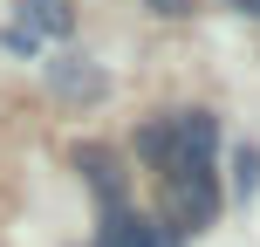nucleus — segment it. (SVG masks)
I'll return each instance as SVG.
<instances>
[{
  "mask_svg": "<svg viewBox=\"0 0 260 247\" xmlns=\"http://www.w3.org/2000/svg\"><path fill=\"white\" fill-rule=\"evenodd\" d=\"M76 172L96 185V199H103V213L110 206H123V165L103 151V144H76Z\"/></svg>",
  "mask_w": 260,
  "mask_h": 247,
  "instance_id": "3",
  "label": "nucleus"
},
{
  "mask_svg": "<svg viewBox=\"0 0 260 247\" xmlns=\"http://www.w3.org/2000/svg\"><path fill=\"white\" fill-rule=\"evenodd\" d=\"M7 48H14V55H41V41L27 35V28H7Z\"/></svg>",
  "mask_w": 260,
  "mask_h": 247,
  "instance_id": "8",
  "label": "nucleus"
},
{
  "mask_svg": "<svg viewBox=\"0 0 260 247\" xmlns=\"http://www.w3.org/2000/svg\"><path fill=\"white\" fill-rule=\"evenodd\" d=\"M21 28L35 41H62L76 28V14H69V0H21Z\"/></svg>",
  "mask_w": 260,
  "mask_h": 247,
  "instance_id": "4",
  "label": "nucleus"
},
{
  "mask_svg": "<svg viewBox=\"0 0 260 247\" xmlns=\"http://www.w3.org/2000/svg\"><path fill=\"white\" fill-rule=\"evenodd\" d=\"M48 90L62 96V103H103L110 76L96 62H82V55H55V62H48Z\"/></svg>",
  "mask_w": 260,
  "mask_h": 247,
  "instance_id": "2",
  "label": "nucleus"
},
{
  "mask_svg": "<svg viewBox=\"0 0 260 247\" xmlns=\"http://www.w3.org/2000/svg\"><path fill=\"white\" fill-rule=\"evenodd\" d=\"M253 193H260V144H233V199L240 206H253Z\"/></svg>",
  "mask_w": 260,
  "mask_h": 247,
  "instance_id": "5",
  "label": "nucleus"
},
{
  "mask_svg": "<svg viewBox=\"0 0 260 247\" xmlns=\"http://www.w3.org/2000/svg\"><path fill=\"white\" fill-rule=\"evenodd\" d=\"M165 199H171V234H199L219 220V179L212 158H171L165 165Z\"/></svg>",
  "mask_w": 260,
  "mask_h": 247,
  "instance_id": "1",
  "label": "nucleus"
},
{
  "mask_svg": "<svg viewBox=\"0 0 260 247\" xmlns=\"http://www.w3.org/2000/svg\"><path fill=\"white\" fill-rule=\"evenodd\" d=\"M137 158H144V165H157V172L171 165V117H151V124L137 130Z\"/></svg>",
  "mask_w": 260,
  "mask_h": 247,
  "instance_id": "6",
  "label": "nucleus"
},
{
  "mask_svg": "<svg viewBox=\"0 0 260 247\" xmlns=\"http://www.w3.org/2000/svg\"><path fill=\"white\" fill-rule=\"evenodd\" d=\"M144 7L165 14V21H185V14H192V0H144Z\"/></svg>",
  "mask_w": 260,
  "mask_h": 247,
  "instance_id": "7",
  "label": "nucleus"
},
{
  "mask_svg": "<svg viewBox=\"0 0 260 247\" xmlns=\"http://www.w3.org/2000/svg\"><path fill=\"white\" fill-rule=\"evenodd\" d=\"M233 14H247V21H260V0H226Z\"/></svg>",
  "mask_w": 260,
  "mask_h": 247,
  "instance_id": "9",
  "label": "nucleus"
}]
</instances>
